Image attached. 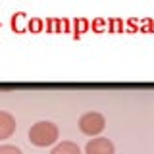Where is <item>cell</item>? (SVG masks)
Wrapping results in <instances>:
<instances>
[{
  "mask_svg": "<svg viewBox=\"0 0 154 154\" xmlns=\"http://www.w3.org/2000/svg\"><path fill=\"white\" fill-rule=\"evenodd\" d=\"M58 135H60V131H58L56 123L38 122L29 129V141L35 146H50L58 141Z\"/></svg>",
  "mask_w": 154,
  "mask_h": 154,
  "instance_id": "1",
  "label": "cell"
},
{
  "mask_svg": "<svg viewBox=\"0 0 154 154\" xmlns=\"http://www.w3.org/2000/svg\"><path fill=\"white\" fill-rule=\"evenodd\" d=\"M104 127H106V119H104V116L98 114V112H87V114L81 116V119H79V129L85 135H91V137L102 133Z\"/></svg>",
  "mask_w": 154,
  "mask_h": 154,
  "instance_id": "2",
  "label": "cell"
},
{
  "mask_svg": "<svg viewBox=\"0 0 154 154\" xmlns=\"http://www.w3.org/2000/svg\"><path fill=\"white\" fill-rule=\"evenodd\" d=\"M85 154H116V148L110 139L98 137V139H93V141L87 143Z\"/></svg>",
  "mask_w": 154,
  "mask_h": 154,
  "instance_id": "3",
  "label": "cell"
},
{
  "mask_svg": "<svg viewBox=\"0 0 154 154\" xmlns=\"http://www.w3.org/2000/svg\"><path fill=\"white\" fill-rule=\"evenodd\" d=\"M14 131H16V119H14V116L8 112H0V141L12 137Z\"/></svg>",
  "mask_w": 154,
  "mask_h": 154,
  "instance_id": "4",
  "label": "cell"
},
{
  "mask_svg": "<svg viewBox=\"0 0 154 154\" xmlns=\"http://www.w3.org/2000/svg\"><path fill=\"white\" fill-rule=\"evenodd\" d=\"M50 154H81V150H79V146H77L75 143H71V141H64V143L56 144L54 150H52Z\"/></svg>",
  "mask_w": 154,
  "mask_h": 154,
  "instance_id": "5",
  "label": "cell"
},
{
  "mask_svg": "<svg viewBox=\"0 0 154 154\" xmlns=\"http://www.w3.org/2000/svg\"><path fill=\"white\" fill-rule=\"evenodd\" d=\"M0 154H21L17 146H12V144H2L0 146Z\"/></svg>",
  "mask_w": 154,
  "mask_h": 154,
  "instance_id": "6",
  "label": "cell"
}]
</instances>
